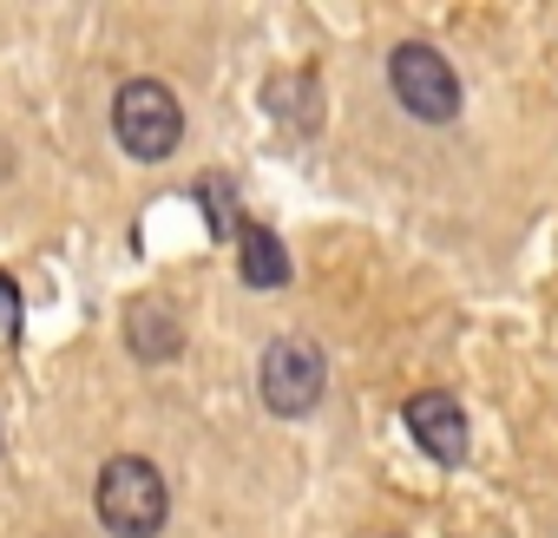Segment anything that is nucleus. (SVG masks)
Masks as SVG:
<instances>
[{
    "instance_id": "obj_9",
    "label": "nucleus",
    "mask_w": 558,
    "mask_h": 538,
    "mask_svg": "<svg viewBox=\"0 0 558 538\" xmlns=\"http://www.w3.org/2000/svg\"><path fill=\"white\" fill-rule=\"evenodd\" d=\"M21 329V296H14V283L0 277V335H14Z\"/></svg>"
},
{
    "instance_id": "obj_1",
    "label": "nucleus",
    "mask_w": 558,
    "mask_h": 538,
    "mask_svg": "<svg viewBox=\"0 0 558 538\" xmlns=\"http://www.w3.org/2000/svg\"><path fill=\"white\" fill-rule=\"evenodd\" d=\"M93 505L106 518L112 538H158L165 518H171V492H165V473L138 453H119L99 466V486H93Z\"/></svg>"
},
{
    "instance_id": "obj_6",
    "label": "nucleus",
    "mask_w": 558,
    "mask_h": 538,
    "mask_svg": "<svg viewBox=\"0 0 558 538\" xmlns=\"http://www.w3.org/2000/svg\"><path fill=\"white\" fill-rule=\"evenodd\" d=\"M236 269L250 290H283L290 283V256H283V236L269 223H243L236 230Z\"/></svg>"
},
{
    "instance_id": "obj_7",
    "label": "nucleus",
    "mask_w": 558,
    "mask_h": 538,
    "mask_svg": "<svg viewBox=\"0 0 558 538\" xmlns=\"http://www.w3.org/2000/svg\"><path fill=\"white\" fill-rule=\"evenodd\" d=\"M125 342H132L138 362H171V355L184 349V329H178V316H171L165 303H132V316H125Z\"/></svg>"
},
{
    "instance_id": "obj_4",
    "label": "nucleus",
    "mask_w": 558,
    "mask_h": 538,
    "mask_svg": "<svg viewBox=\"0 0 558 538\" xmlns=\"http://www.w3.org/2000/svg\"><path fill=\"white\" fill-rule=\"evenodd\" d=\"M388 86H395V99H401L414 119H427V125H447V119L460 112V80H453L447 53H434V47H421V40L395 47Z\"/></svg>"
},
{
    "instance_id": "obj_8",
    "label": "nucleus",
    "mask_w": 558,
    "mask_h": 538,
    "mask_svg": "<svg viewBox=\"0 0 558 538\" xmlns=\"http://www.w3.org/2000/svg\"><path fill=\"white\" fill-rule=\"evenodd\" d=\"M197 191H204V204H210V230H217V236H236V230L250 223V217H236V204H230V184H217V178H204Z\"/></svg>"
},
{
    "instance_id": "obj_3",
    "label": "nucleus",
    "mask_w": 558,
    "mask_h": 538,
    "mask_svg": "<svg viewBox=\"0 0 558 538\" xmlns=\"http://www.w3.org/2000/svg\"><path fill=\"white\" fill-rule=\"evenodd\" d=\"M323 388H329V362H323V349H316V342L290 335V342H269V349H263L256 394H263V407H269V414L303 420V414H316Z\"/></svg>"
},
{
    "instance_id": "obj_5",
    "label": "nucleus",
    "mask_w": 558,
    "mask_h": 538,
    "mask_svg": "<svg viewBox=\"0 0 558 538\" xmlns=\"http://www.w3.org/2000/svg\"><path fill=\"white\" fill-rule=\"evenodd\" d=\"M408 433H414L421 453L440 460V466H460V460H466V414H460L453 394H414V401H408Z\"/></svg>"
},
{
    "instance_id": "obj_2",
    "label": "nucleus",
    "mask_w": 558,
    "mask_h": 538,
    "mask_svg": "<svg viewBox=\"0 0 558 538\" xmlns=\"http://www.w3.org/2000/svg\"><path fill=\"white\" fill-rule=\"evenodd\" d=\"M112 132H119L125 158L158 164V158H171L178 138H184V106H178V93H171L165 80H125L119 99H112Z\"/></svg>"
}]
</instances>
